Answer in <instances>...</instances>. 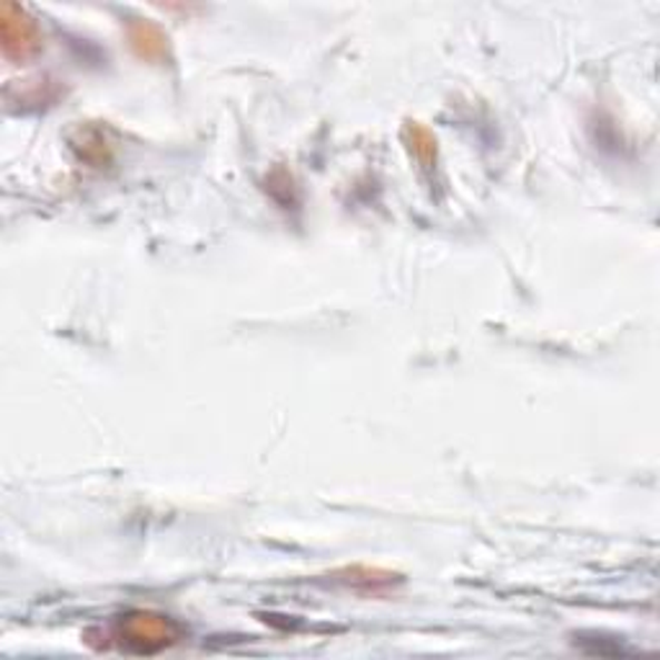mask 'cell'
<instances>
[{
    "label": "cell",
    "mask_w": 660,
    "mask_h": 660,
    "mask_svg": "<svg viewBox=\"0 0 660 660\" xmlns=\"http://www.w3.org/2000/svg\"><path fill=\"white\" fill-rule=\"evenodd\" d=\"M405 135H411V150L415 152V158H418L421 162H431L436 158L434 137H431L421 125H415V121L413 125H407Z\"/></svg>",
    "instance_id": "cell-4"
},
{
    "label": "cell",
    "mask_w": 660,
    "mask_h": 660,
    "mask_svg": "<svg viewBox=\"0 0 660 660\" xmlns=\"http://www.w3.org/2000/svg\"><path fill=\"white\" fill-rule=\"evenodd\" d=\"M129 39H132L135 52L145 60H166L168 57V37L150 21L129 23Z\"/></svg>",
    "instance_id": "cell-3"
},
{
    "label": "cell",
    "mask_w": 660,
    "mask_h": 660,
    "mask_svg": "<svg viewBox=\"0 0 660 660\" xmlns=\"http://www.w3.org/2000/svg\"><path fill=\"white\" fill-rule=\"evenodd\" d=\"M114 638L121 642V648L137 650V653H155V650L168 648L178 638L176 624L168 617L150 614V611H132L121 617Z\"/></svg>",
    "instance_id": "cell-1"
},
{
    "label": "cell",
    "mask_w": 660,
    "mask_h": 660,
    "mask_svg": "<svg viewBox=\"0 0 660 660\" xmlns=\"http://www.w3.org/2000/svg\"><path fill=\"white\" fill-rule=\"evenodd\" d=\"M0 45L13 62H27L42 52V31L27 8L16 3L0 6Z\"/></svg>",
    "instance_id": "cell-2"
}]
</instances>
